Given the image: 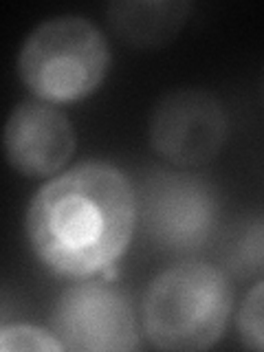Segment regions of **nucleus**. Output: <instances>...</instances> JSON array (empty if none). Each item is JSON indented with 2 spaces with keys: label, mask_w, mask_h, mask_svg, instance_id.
Segmentation results:
<instances>
[{
  "label": "nucleus",
  "mask_w": 264,
  "mask_h": 352,
  "mask_svg": "<svg viewBox=\"0 0 264 352\" xmlns=\"http://www.w3.org/2000/svg\"><path fill=\"white\" fill-rule=\"evenodd\" d=\"M137 227V190L106 161H84L44 183L25 216L38 260L71 280L106 273Z\"/></svg>",
  "instance_id": "f257e3e1"
},
{
  "label": "nucleus",
  "mask_w": 264,
  "mask_h": 352,
  "mask_svg": "<svg viewBox=\"0 0 264 352\" xmlns=\"http://www.w3.org/2000/svg\"><path fill=\"white\" fill-rule=\"evenodd\" d=\"M231 306L234 289L227 271L198 260L174 264L143 295V335L159 350H207L223 337Z\"/></svg>",
  "instance_id": "f03ea898"
},
{
  "label": "nucleus",
  "mask_w": 264,
  "mask_h": 352,
  "mask_svg": "<svg viewBox=\"0 0 264 352\" xmlns=\"http://www.w3.org/2000/svg\"><path fill=\"white\" fill-rule=\"evenodd\" d=\"M110 47L91 20L58 16L33 29L18 55L20 80L47 104H75L104 84Z\"/></svg>",
  "instance_id": "7ed1b4c3"
},
{
  "label": "nucleus",
  "mask_w": 264,
  "mask_h": 352,
  "mask_svg": "<svg viewBox=\"0 0 264 352\" xmlns=\"http://www.w3.org/2000/svg\"><path fill=\"white\" fill-rule=\"evenodd\" d=\"M216 218V194L201 176L159 170L137 190V223L161 251H198L212 236Z\"/></svg>",
  "instance_id": "20e7f679"
},
{
  "label": "nucleus",
  "mask_w": 264,
  "mask_h": 352,
  "mask_svg": "<svg viewBox=\"0 0 264 352\" xmlns=\"http://www.w3.org/2000/svg\"><path fill=\"white\" fill-rule=\"evenodd\" d=\"M53 335L75 352H128L139 348L130 297L115 280H75L60 293L49 317Z\"/></svg>",
  "instance_id": "39448f33"
},
{
  "label": "nucleus",
  "mask_w": 264,
  "mask_h": 352,
  "mask_svg": "<svg viewBox=\"0 0 264 352\" xmlns=\"http://www.w3.org/2000/svg\"><path fill=\"white\" fill-rule=\"evenodd\" d=\"M227 135L223 104L203 88H176L163 95L148 121L152 150L183 170L214 161L225 148Z\"/></svg>",
  "instance_id": "423d86ee"
},
{
  "label": "nucleus",
  "mask_w": 264,
  "mask_h": 352,
  "mask_svg": "<svg viewBox=\"0 0 264 352\" xmlns=\"http://www.w3.org/2000/svg\"><path fill=\"white\" fill-rule=\"evenodd\" d=\"M7 163L29 179L62 172L75 154V130L53 104L25 99L7 117L3 135Z\"/></svg>",
  "instance_id": "0eeeda50"
},
{
  "label": "nucleus",
  "mask_w": 264,
  "mask_h": 352,
  "mask_svg": "<svg viewBox=\"0 0 264 352\" xmlns=\"http://www.w3.org/2000/svg\"><path fill=\"white\" fill-rule=\"evenodd\" d=\"M192 5L183 0H117L106 7L108 27L132 49H161L185 27Z\"/></svg>",
  "instance_id": "6e6552de"
},
{
  "label": "nucleus",
  "mask_w": 264,
  "mask_h": 352,
  "mask_svg": "<svg viewBox=\"0 0 264 352\" xmlns=\"http://www.w3.org/2000/svg\"><path fill=\"white\" fill-rule=\"evenodd\" d=\"M223 262L225 269L238 278L264 273V216H247L227 231Z\"/></svg>",
  "instance_id": "1a4fd4ad"
},
{
  "label": "nucleus",
  "mask_w": 264,
  "mask_h": 352,
  "mask_svg": "<svg viewBox=\"0 0 264 352\" xmlns=\"http://www.w3.org/2000/svg\"><path fill=\"white\" fill-rule=\"evenodd\" d=\"M0 350L3 352H62L64 344L53 335L31 324H5L0 328Z\"/></svg>",
  "instance_id": "9d476101"
},
{
  "label": "nucleus",
  "mask_w": 264,
  "mask_h": 352,
  "mask_svg": "<svg viewBox=\"0 0 264 352\" xmlns=\"http://www.w3.org/2000/svg\"><path fill=\"white\" fill-rule=\"evenodd\" d=\"M238 333L251 350H264V280L245 297L238 313Z\"/></svg>",
  "instance_id": "9b49d317"
},
{
  "label": "nucleus",
  "mask_w": 264,
  "mask_h": 352,
  "mask_svg": "<svg viewBox=\"0 0 264 352\" xmlns=\"http://www.w3.org/2000/svg\"><path fill=\"white\" fill-rule=\"evenodd\" d=\"M260 95H262V104H264V69H262V82H260Z\"/></svg>",
  "instance_id": "f8f14e48"
}]
</instances>
